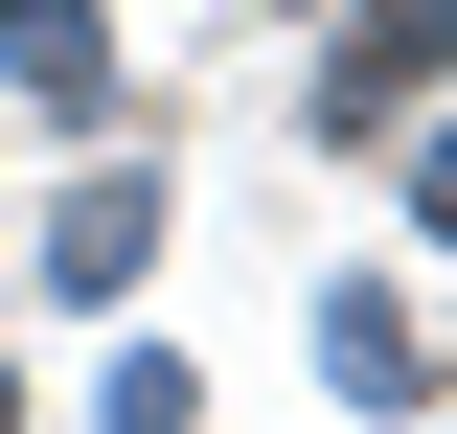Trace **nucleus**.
Wrapping results in <instances>:
<instances>
[{
	"mask_svg": "<svg viewBox=\"0 0 457 434\" xmlns=\"http://www.w3.org/2000/svg\"><path fill=\"white\" fill-rule=\"evenodd\" d=\"M137 252H161V183H92V206L46 229V274H69V297H92V274H137Z\"/></svg>",
	"mask_w": 457,
	"mask_h": 434,
	"instance_id": "f257e3e1",
	"label": "nucleus"
},
{
	"mask_svg": "<svg viewBox=\"0 0 457 434\" xmlns=\"http://www.w3.org/2000/svg\"><path fill=\"white\" fill-rule=\"evenodd\" d=\"M435 229H457V161H435Z\"/></svg>",
	"mask_w": 457,
	"mask_h": 434,
	"instance_id": "7ed1b4c3",
	"label": "nucleus"
},
{
	"mask_svg": "<svg viewBox=\"0 0 457 434\" xmlns=\"http://www.w3.org/2000/svg\"><path fill=\"white\" fill-rule=\"evenodd\" d=\"M320 366H343V388H366V412H411V388H435V343H411V321H389V297H343V321H320Z\"/></svg>",
	"mask_w": 457,
	"mask_h": 434,
	"instance_id": "f03ea898",
	"label": "nucleus"
}]
</instances>
